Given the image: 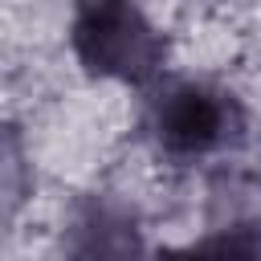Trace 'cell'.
Wrapping results in <instances>:
<instances>
[{"instance_id": "1", "label": "cell", "mask_w": 261, "mask_h": 261, "mask_svg": "<svg viewBox=\"0 0 261 261\" xmlns=\"http://www.w3.org/2000/svg\"><path fill=\"white\" fill-rule=\"evenodd\" d=\"M69 49L90 77L118 86H147L167 61V37L139 0H82L69 20Z\"/></svg>"}, {"instance_id": "3", "label": "cell", "mask_w": 261, "mask_h": 261, "mask_svg": "<svg viewBox=\"0 0 261 261\" xmlns=\"http://www.w3.org/2000/svg\"><path fill=\"white\" fill-rule=\"evenodd\" d=\"M139 249H143V237H139L135 208H126V204H118L110 196H90L77 208L69 253H82V257H114V253H139Z\"/></svg>"}, {"instance_id": "4", "label": "cell", "mask_w": 261, "mask_h": 261, "mask_svg": "<svg viewBox=\"0 0 261 261\" xmlns=\"http://www.w3.org/2000/svg\"><path fill=\"white\" fill-rule=\"evenodd\" d=\"M33 159L24 147V135L12 122H0V228H8L24 204L33 200Z\"/></svg>"}, {"instance_id": "5", "label": "cell", "mask_w": 261, "mask_h": 261, "mask_svg": "<svg viewBox=\"0 0 261 261\" xmlns=\"http://www.w3.org/2000/svg\"><path fill=\"white\" fill-rule=\"evenodd\" d=\"M192 249H208V253H245V257H261V220H228L220 224L212 237L196 241Z\"/></svg>"}, {"instance_id": "2", "label": "cell", "mask_w": 261, "mask_h": 261, "mask_svg": "<svg viewBox=\"0 0 261 261\" xmlns=\"http://www.w3.org/2000/svg\"><path fill=\"white\" fill-rule=\"evenodd\" d=\"M147 130L167 159L196 163V159L237 151L249 139V110L228 86L184 77L155 94Z\"/></svg>"}]
</instances>
